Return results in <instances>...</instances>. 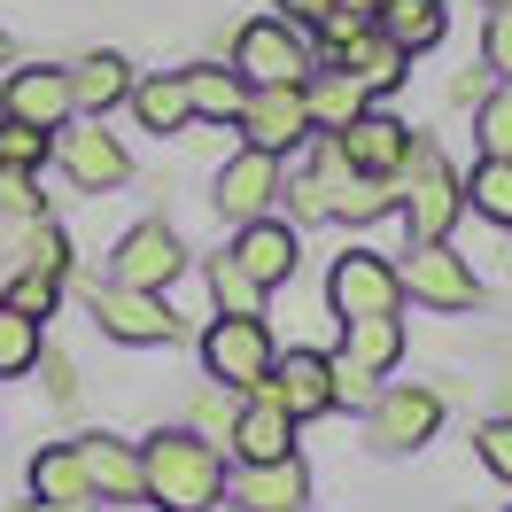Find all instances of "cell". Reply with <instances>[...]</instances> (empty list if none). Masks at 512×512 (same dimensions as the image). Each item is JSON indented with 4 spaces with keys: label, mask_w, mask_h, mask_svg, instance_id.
Returning <instances> with one entry per match:
<instances>
[{
    "label": "cell",
    "mask_w": 512,
    "mask_h": 512,
    "mask_svg": "<svg viewBox=\"0 0 512 512\" xmlns=\"http://www.w3.org/2000/svg\"><path fill=\"white\" fill-rule=\"evenodd\" d=\"M140 466H148V505L156 512H210L225 505V450L202 443L187 419L179 427H156L148 443H140Z\"/></svg>",
    "instance_id": "1"
},
{
    "label": "cell",
    "mask_w": 512,
    "mask_h": 512,
    "mask_svg": "<svg viewBox=\"0 0 512 512\" xmlns=\"http://www.w3.org/2000/svg\"><path fill=\"white\" fill-rule=\"evenodd\" d=\"M396 210H404L412 241H450L458 218H466V171L450 163V148L435 132H419V125H412V156L396 171Z\"/></svg>",
    "instance_id": "2"
},
{
    "label": "cell",
    "mask_w": 512,
    "mask_h": 512,
    "mask_svg": "<svg viewBox=\"0 0 512 512\" xmlns=\"http://www.w3.org/2000/svg\"><path fill=\"white\" fill-rule=\"evenodd\" d=\"M70 288H78V303H86V319H94L109 342H125V350H171V342L194 334V326L171 311V295L117 288V280H78V272H70Z\"/></svg>",
    "instance_id": "3"
},
{
    "label": "cell",
    "mask_w": 512,
    "mask_h": 512,
    "mask_svg": "<svg viewBox=\"0 0 512 512\" xmlns=\"http://www.w3.org/2000/svg\"><path fill=\"white\" fill-rule=\"evenodd\" d=\"M396 280H404V303H419V311H443V319L481 311V272L450 241H412L396 256Z\"/></svg>",
    "instance_id": "4"
},
{
    "label": "cell",
    "mask_w": 512,
    "mask_h": 512,
    "mask_svg": "<svg viewBox=\"0 0 512 512\" xmlns=\"http://www.w3.org/2000/svg\"><path fill=\"white\" fill-rule=\"evenodd\" d=\"M326 311H334V319H404V280H396V256L350 241V249L326 264Z\"/></svg>",
    "instance_id": "5"
},
{
    "label": "cell",
    "mask_w": 512,
    "mask_h": 512,
    "mask_svg": "<svg viewBox=\"0 0 512 512\" xmlns=\"http://www.w3.org/2000/svg\"><path fill=\"white\" fill-rule=\"evenodd\" d=\"M443 388L427 381H388L381 396H373V412H365V443L381 450V458H412V450H427L435 435H443Z\"/></svg>",
    "instance_id": "6"
},
{
    "label": "cell",
    "mask_w": 512,
    "mask_h": 512,
    "mask_svg": "<svg viewBox=\"0 0 512 512\" xmlns=\"http://www.w3.org/2000/svg\"><path fill=\"white\" fill-rule=\"evenodd\" d=\"M202 381L233 388V396H249L256 381H272V357H280V342H272V319H218L210 311V326H202Z\"/></svg>",
    "instance_id": "7"
},
{
    "label": "cell",
    "mask_w": 512,
    "mask_h": 512,
    "mask_svg": "<svg viewBox=\"0 0 512 512\" xmlns=\"http://www.w3.org/2000/svg\"><path fill=\"white\" fill-rule=\"evenodd\" d=\"M225 63L249 86H303L311 78V32H295L288 16H249L225 47Z\"/></svg>",
    "instance_id": "8"
},
{
    "label": "cell",
    "mask_w": 512,
    "mask_h": 512,
    "mask_svg": "<svg viewBox=\"0 0 512 512\" xmlns=\"http://www.w3.org/2000/svg\"><path fill=\"white\" fill-rule=\"evenodd\" d=\"M55 171H63L78 194H125L140 163H132V148H125L109 125H94V117H70V125L55 132Z\"/></svg>",
    "instance_id": "9"
},
{
    "label": "cell",
    "mask_w": 512,
    "mask_h": 512,
    "mask_svg": "<svg viewBox=\"0 0 512 512\" xmlns=\"http://www.w3.org/2000/svg\"><path fill=\"white\" fill-rule=\"evenodd\" d=\"M187 264H194V256H187V241L171 233V218H140V225H125V233H117V249H109V272H101V280L171 295Z\"/></svg>",
    "instance_id": "10"
},
{
    "label": "cell",
    "mask_w": 512,
    "mask_h": 512,
    "mask_svg": "<svg viewBox=\"0 0 512 512\" xmlns=\"http://www.w3.org/2000/svg\"><path fill=\"white\" fill-rule=\"evenodd\" d=\"M280 187H288V163H280V156H264V148H233V156L218 163V179H210V210L241 233V225H256V218L280 210Z\"/></svg>",
    "instance_id": "11"
},
{
    "label": "cell",
    "mask_w": 512,
    "mask_h": 512,
    "mask_svg": "<svg viewBox=\"0 0 512 512\" xmlns=\"http://www.w3.org/2000/svg\"><path fill=\"white\" fill-rule=\"evenodd\" d=\"M233 132H241V148H264V156H303L311 148V101H303V86H249V101H241V117H233Z\"/></svg>",
    "instance_id": "12"
},
{
    "label": "cell",
    "mask_w": 512,
    "mask_h": 512,
    "mask_svg": "<svg viewBox=\"0 0 512 512\" xmlns=\"http://www.w3.org/2000/svg\"><path fill=\"white\" fill-rule=\"evenodd\" d=\"M0 117H8V125L63 132L70 117H78V101H70V63H16V70H0Z\"/></svg>",
    "instance_id": "13"
},
{
    "label": "cell",
    "mask_w": 512,
    "mask_h": 512,
    "mask_svg": "<svg viewBox=\"0 0 512 512\" xmlns=\"http://www.w3.org/2000/svg\"><path fill=\"white\" fill-rule=\"evenodd\" d=\"M70 450H78V466H86L94 505H148V466H140V443L109 435V427H86V435H70Z\"/></svg>",
    "instance_id": "14"
},
{
    "label": "cell",
    "mask_w": 512,
    "mask_h": 512,
    "mask_svg": "<svg viewBox=\"0 0 512 512\" xmlns=\"http://www.w3.org/2000/svg\"><path fill=\"white\" fill-rule=\"evenodd\" d=\"M249 396H272L280 412L303 427V419L334 412V381H326V350H280L272 357V381H256Z\"/></svg>",
    "instance_id": "15"
},
{
    "label": "cell",
    "mask_w": 512,
    "mask_h": 512,
    "mask_svg": "<svg viewBox=\"0 0 512 512\" xmlns=\"http://www.w3.org/2000/svg\"><path fill=\"white\" fill-rule=\"evenodd\" d=\"M311 466H303V450L295 458H272V466H233L225 474V497L241 512H311Z\"/></svg>",
    "instance_id": "16"
},
{
    "label": "cell",
    "mask_w": 512,
    "mask_h": 512,
    "mask_svg": "<svg viewBox=\"0 0 512 512\" xmlns=\"http://www.w3.org/2000/svg\"><path fill=\"white\" fill-rule=\"evenodd\" d=\"M272 458H295V419L272 396H241V419L225 435V466H272Z\"/></svg>",
    "instance_id": "17"
},
{
    "label": "cell",
    "mask_w": 512,
    "mask_h": 512,
    "mask_svg": "<svg viewBox=\"0 0 512 512\" xmlns=\"http://www.w3.org/2000/svg\"><path fill=\"white\" fill-rule=\"evenodd\" d=\"M342 156H350V171H365V179H396L404 156H412V125H404L396 109H365L357 125H342Z\"/></svg>",
    "instance_id": "18"
},
{
    "label": "cell",
    "mask_w": 512,
    "mask_h": 512,
    "mask_svg": "<svg viewBox=\"0 0 512 512\" xmlns=\"http://www.w3.org/2000/svg\"><path fill=\"white\" fill-rule=\"evenodd\" d=\"M125 109H132V125L156 132V140H187L194 132V101H187V78H179V70H140Z\"/></svg>",
    "instance_id": "19"
},
{
    "label": "cell",
    "mask_w": 512,
    "mask_h": 512,
    "mask_svg": "<svg viewBox=\"0 0 512 512\" xmlns=\"http://www.w3.org/2000/svg\"><path fill=\"white\" fill-rule=\"evenodd\" d=\"M225 249L241 256V264H249L264 288H288V280H295V264H303V233H295V225L280 218V210H272V218L241 225V233H233Z\"/></svg>",
    "instance_id": "20"
},
{
    "label": "cell",
    "mask_w": 512,
    "mask_h": 512,
    "mask_svg": "<svg viewBox=\"0 0 512 512\" xmlns=\"http://www.w3.org/2000/svg\"><path fill=\"white\" fill-rule=\"evenodd\" d=\"M0 264L8 272H47V280H70L78 272V249L55 218H24V225H0Z\"/></svg>",
    "instance_id": "21"
},
{
    "label": "cell",
    "mask_w": 512,
    "mask_h": 512,
    "mask_svg": "<svg viewBox=\"0 0 512 512\" xmlns=\"http://www.w3.org/2000/svg\"><path fill=\"white\" fill-rule=\"evenodd\" d=\"M132 78L140 70L117 55V47H86L78 63H70V101H78V117H109V109H125V94H132Z\"/></svg>",
    "instance_id": "22"
},
{
    "label": "cell",
    "mask_w": 512,
    "mask_h": 512,
    "mask_svg": "<svg viewBox=\"0 0 512 512\" xmlns=\"http://www.w3.org/2000/svg\"><path fill=\"white\" fill-rule=\"evenodd\" d=\"M334 63L350 70L365 94H396V86L412 78V55H404V47H396V39H388L381 24H373V32H357L350 47H334Z\"/></svg>",
    "instance_id": "23"
},
{
    "label": "cell",
    "mask_w": 512,
    "mask_h": 512,
    "mask_svg": "<svg viewBox=\"0 0 512 512\" xmlns=\"http://www.w3.org/2000/svg\"><path fill=\"white\" fill-rule=\"evenodd\" d=\"M202 288H210V311H218V319H264V295H272L233 249L202 256Z\"/></svg>",
    "instance_id": "24"
},
{
    "label": "cell",
    "mask_w": 512,
    "mask_h": 512,
    "mask_svg": "<svg viewBox=\"0 0 512 512\" xmlns=\"http://www.w3.org/2000/svg\"><path fill=\"white\" fill-rule=\"evenodd\" d=\"M303 101H311V125H319V132H342V125H357V117L373 109V94H365V86H357L342 63H311Z\"/></svg>",
    "instance_id": "25"
},
{
    "label": "cell",
    "mask_w": 512,
    "mask_h": 512,
    "mask_svg": "<svg viewBox=\"0 0 512 512\" xmlns=\"http://www.w3.org/2000/svg\"><path fill=\"white\" fill-rule=\"evenodd\" d=\"M24 489H32V505H94L86 466H78V450H70V443H39L32 466H24Z\"/></svg>",
    "instance_id": "26"
},
{
    "label": "cell",
    "mask_w": 512,
    "mask_h": 512,
    "mask_svg": "<svg viewBox=\"0 0 512 512\" xmlns=\"http://www.w3.org/2000/svg\"><path fill=\"white\" fill-rule=\"evenodd\" d=\"M179 78H187L194 125H225V132H233V117H241V101H249V78H241L233 63H187Z\"/></svg>",
    "instance_id": "27"
},
{
    "label": "cell",
    "mask_w": 512,
    "mask_h": 512,
    "mask_svg": "<svg viewBox=\"0 0 512 512\" xmlns=\"http://www.w3.org/2000/svg\"><path fill=\"white\" fill-rule=\"evenodd\" d=\"M381 32L404 55H427V47L450 39V0H381Z\"/></svg>",
    "instance_id": "28"
},
{
    "label": "cell",
    "mask_w": 512,
    "mask_h": 512,
    "mask_svg": "<svg viewBox=\"0 0 512 512\" xmlns=\"http://www.w3.org/2000/svg\"><path fill=\"white\" fill-rule=\"evenodd\" d=\"M334 357H350V365H365V373H396L404 365V319H342V350Z\"/></svg>",
    "instance_id": "29"
},
{
    "label": "cell",
    "mask_w": 512,
    "mask_h": 512,
    "mask_svg": "<svg viewBox=\"0 0 512 512\" xmlns=\"http://www.w3.org/2000/svg\"><path fill=\"white\" fill-rule=\"evenodd\" d=\"M39 357H47V326L24 319L16 303H0V381H24V373H39Z\"/></svg>",
    "instance_id": "30"
},
{
    "label": "cell",
    "mask_w": 512,
    "mask_h": 512,
    "mask_svg": "<svg viewBox=\"0 0 512 512\" xmlns=\"http://www.w3.org/2000/svg\"><path fill=\"white\" fill-rule=\"evenodd\" d=\"M466 210L512 233V163L505 156H481L474 171H466Z\"/></svg>",
    "instance_id": "31"
},
{
    "label": "cell",
    "mask_w": 512,
    "mask_h": 512,
    "mask_svg": "<svg viewBox=\"0 0 512 512\" xmlns=\"http://www.w3.org/2000/svg\"><path fill=\"white\" fill-rule=\"evenodd\" d=\"M233 419H241V396H233V388H218V381H202V388H194V404H187V427L202 435V443H218V450H225Z\"/></svg>",
    "instance_id": "32"
},
{
    "label": "cell",
    "mask_w": 512,
    "mask_h": 512,
    "mask_svg": "<svg viewBox=\"0 0 512 512\" xmlns=\"http://www.w3.org/2000/svg\"><path fill=\"white\" fill-rule=\"evenodd\" d=\"M326 381H334V412H373V396H381V373H365V365H350V357H326Z\"/></svg>",
    "instance_id": "33"
},
{
    "label": "cell",
    "mask_w": 512,
    "mask_h": 512,
    "mask_svg": "<svg viewBox=\"0 0 512 512\" xmlns=\"http://www.w3.org/2000/svg\"><path fill=\"white\" fill-rule=\"evenodd\" d=\"M24 218H47L39 171H16V163H0V225H24Z\"/></svg>",
    "instance_id": "34"
},
{
    "label": "cell",
    "mask_w": 512,
    "mask_h": 512,
    "mask_svg": "<svg viewBox=\"0 0 512 512\" xmlns=\"http://www.w3.org/2000/svg\"><path fill=\"white\" fill-rule=\"evenodd\" d=\"M474 140H481V156L512 163V86H489V101L474 109Z\"/></svg>",
    "instance_id": "35"
},
{
    "label": "cell",
    "mask_w": 512,
    "mask_h": 512,
    "mask_svg": "<svg viewBox=\"0 0 512 512\" xmlns=\"http://www.w3.org/2000/svg\"><path fill=\"white\" fill-rule=\"evenodd\" d=\"M63 295H70V280H47V272H16V280H8V303H16L24 319H39V326L63 311Z\"/></svg>",
    "instance_id": "36"
},
{
    "label": "cell",
    "mask_w": 512,
    "mask_h": 512,
    "mask_svg": "<svg viewBox=\"0 0 512 512\" xmlns=\"http://www.w3.org/2000/svg\"><path fill=\"white\" fill-rule=\"evenodd\" d=\"M0 163H16V171H47V163H55V132L8 125V117H0Z\"/></svg>",
    "instance_id": "37"
},
{
    "label": "cell",
    "mask_w": 512,
    "mask_h": 512,
    "mask_svg": "<svg viewBox=\"0 0 512 512\" xmlns=\"http://www.w3.org/2000/svg\"><path fill=\"white\" fill-rule=\"evenodd\" d=\"M481 70L512 86V8H481Z\"/></svg>",
    "instance_id": "38"
},
{
    "label": "cell",
    "mask_w": 512,
    "mask_h": 512,
    "mask_svg": "<svg viewBox=\"0 0 512 512\" xmlns=\"http://www.w3.org/2000/svg\"><path fill=\"white\" fill-rule=\"evenodd\" d=\"M474 450H481V466H489V474L512 489V412L481 419V427H474Z\"/></svg>",
    "instance_id": "39"
},
{
    "label": "cell",
    "mask_w": 512,
    "mask_h": 512,
    "mask_svg": "<svg viewBox=\"0 0 512 512\" xmlns=\"http://www.w3.org/2000/svg\"><path fill=\"white\" fill-rule=\"evenodd\" d=\"M39 373H47V404H63V412H70L78 388H86V381H78V365H70L63 350H47V357H39Z\"/></svg>",
    "instance_id": "40"
},
{
    "label": "cell",
    "mask_w": 512,
    "mask_h": 512,
    "mask_svg": "<svg viewBox=\"0 0 512 512\" xmlns=\"http://www.w3.org/2000/svg\"><path fill=\"white\" fill-rule=\"evenodd\" d=\"M326 8H334V0H272V16H288L295 32H319V24H326Z\"/></svg>",
    "instance_id": "41"
},
{
    "label": "cell",
    "mask_w": 512,
    "mask_h": 512,
    "mask_svg": "<svg viewBox=\"0 0 512 512\" xmlns=\"http://www.w3.org/2000/svg\"><path fill=\"white\" fill-rule=\"evenodd\" d=\"M489 86H497V78H489V70H458V78H450V101H466V109H481V101H489Z\"/></svg>",
    "instance_id": "42"
},
{
    "label": "cell",
    "mask_w": 512,
    "mask_h": 512,
    "mask_svg": "<svg viewBox=\"0 0 512 512\" xmlns=\"http://www.w3.org/2000/svg\"><path fill=\"white\" fill-rule=\"evenodd\" d=\"M8 512H101V505H8Z\"/></svg>",
    "instance_id": "43"
},
{
    "label": "cell",
    "mask_w": 512,
    "mask_h": 512,
    "mask_svg": "<svg viewBox=\"0 0 512 512\" xmlns=\"http://www.w3.org/2000/svg\"><path fill=\"white\" fill-rule=\"evenodd\" d=\"M0 70H16V39L0 32Z\"/></svg>",
    "instance_id": "44"
},
{
    "label": "cell",
    "mask_w": 512,
    "mask_h": 512,
    "mask_svg": "<svg viewBox=\"0 0 512 512\" xmlns=\"http://www.w3.org/2000/svg\"><path fill=\"white\" fill-rule=\"evenodd\" d=\"M8 280H16V272H8V264H0V303H8Z\"/></svg>",
    "instance_id": "45"
},
{
    "label": "cell",
    "mask_w": 512,
    "mask_h": 512,
    "mask_svg": "<svg viewBox=\"0 0 512 512\" xmlns=\"http://www.w3.org/2000/svg\"><path fill=\"white\" fill-rule=\"evenodd\" d=\"M210 512H241V505H233V497H225V505H210Z\"/></svg>",
    "instance_id": "46"
},
{
    "label": "cell",
    "mask_w": 512,
    "mask_h": 512,
    "mask_svg": "<svg viewBox=\"0 0 512 512\" xmlns=\"http://www.w3.org/2000/svg\"><path fill=\"white\" fill-rule=\"evenodd\" d=\"M481 8H512V0H481Z\"/></svg>",
    "instance_id": "47"
},
{
    "label": "cell",
    "mask_w": 512,
    "mask_h": 512,
    "mask_svg": "<svg viewBox=\"0 0 512 512\" xmlns=\"http://www.w3.org/2000/svg\"><path fill=\"white\" fill-rule=\"evenodd\" d=\"M505 512H512V505H505Z\"/></svg>",
    "instance_id": "48"
}]
</instances>
